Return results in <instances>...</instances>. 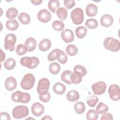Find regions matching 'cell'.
I'll return each mask as SVG.
<instances>
[{
    "mask_svg": "<svg viewBox=\"0 0 120 120\" xmlns=\"http://www.w3.org/2000/svg\"><path fill=\"white\" fill-rule=\"evenodd\" d=\"M62 40L66 43H70L74 39V34L73 31L68 29L63 30L61 33Z\"/></svg>",
    "mask_w": 120,
    "mask_h": 120,
    "instance_id": "cell-13",
    "label": "cell"
},
{
    "mask_svg": "<svg viewBox=\"0 0 120 120\" xmlns=\"http://www.w3.org/2000/svg\"><path fill=\"white\" fill-rule=\"evenodd\" d=\"M67 98L70 102H75L77 101L80 97L79 93L75 90H71L67 94Z\"/></svg>",
    "mask_w": 120,
    "mask_h": 120,
    "instance_id": "cell-21",
    "label": "cell"
},
{
    "mask_svg": "<svg viewBox=\"0 0 120 120\" xmlns=\"http://www.w3.org/2000/svg\"><path fill=\"white\" fill-rule=\"evenodd\" d=\"M51 47V42L47 38L43 39L41 40L38 45L39 49L43 52L47 51Z\"/></svg>",
    "mask_w": 120,
    "mask_h": 120,
    "instance_id": "cell-19",
    "label": "cell"
},
{
    "mask_svg": "<svg viewBox=\"0 0 120 120\" xmlns=\"http://www.w3.org/2000/svg\"><path fill=\"white\" fill-rule=\"evenodd\" d=\"M0 120H10V117L8 113L6 112H0Z\"/></svg>",
    "mask_w": 120,
    "mask_h": 120,
    "instance_id": "cell-44",
    "label": "cell"
},
{
    "mask_svg": "<svg viewBox=\"0 0 120 120\" xmlns=\"http://www.w3.org/2000/svg\"><path fill=\"white\" fill-rule=\"evenodd\" d=\"M101 120H112L113 119V117L112 114L110 113H104L101 117Z\"/></svg>",
    "mask_w": 120,
    "mask_h": 120,
    "instance_id": "cell-45",
    "label": "cell"
},
{
    "mask_svg": "<svg viewBox=\"0 0 120 120\" xmlns=\"http://www.w3.org/2000/svg\"><path fill=\"white\" fill-rule=\"evenodd\" d=\"M56 14L58 17L61 20H65L68 16V11L63 7H60L56 10Z\"/></svg>",
    "mask_w": 120,
    "mask_h": 120,
    "instance_id": "cell-28",
    "label": "cell"
},
{
    "mask_svg": "<svg viewBox=\"0 0 120 120\" xmlns=\"http://www.w3.org/2000/svg\"><path fill=\"white\" fill-rule=\"evenodd\" d=\"M38 18L41 22L46 23L50 21L52 15L50 12L46 9L40 10L38 14Z\"/></svg>",
    "mask_w": 120,
    "mask_h": 120,
    "instance_id": "cell-11",
    "label": "cell"
},
{
    "mask_svg": "<svg viewBox=\"0 0 120 120\" xmlns=\"http://www.w3.org/2000/svg\"><path fill=\"white\" fill-rule=\"evenodd\" d=\"M64 4L67 9H70L75 6V2L74 0H64Z\"/></svg>",
    "mask_w": 120,
    "mask_h": 120,
    "instance_id": "cell-42",
    "label": "cell"
},
{
    "mask_svg": "<svg viewBox=\"0 0 120 120\" xmlns=\"http://www.w3.org/2000/svg\"><path fill=\"white\" fill-rule=\"evenodd\" d=\"M67 60H68V57L67 54L65 53V52L64 51H61V54L59 57V58H58V60L60 63L64 64L67 62Z\"/></svg>",
    "mask_w": 120,
    "mask_h": 120,
    "instance_id": "cell-41",
    "label": "cell"
},
{
    "mask_svg": "<svg viewBox=\"0 0 120 120\" xmlns=\"http://www.w3.org/2000/svg\"><path fill=\"white\" fill-rule=\"evenodd\" d=\"M96 112L98 114H104L108 111V106L103 102H99L96 107Z\"/></svg>",
    "mask_w": 120,
    "mask_h": 120,
    "instance_id": "cell-32",
    "label": "cell"
},
{
    "mask_svg": "<svg viewBox=\"0 0 120 120\" xmlns=\"http://www.w3.org/2000/svg\"><path fill=\"white\" fill-rule=\"evenodd\" d=\"M61 52V50L59 49H55L52 51L48 55V60L50 61H52L56 60H58L60 56Z\"/></svg>",
    "mask_w": 120,
    "mask_h": 120,
    "instance_id": "cell-22",
    "label": "cell"
},
{
    "mask_svg": "<svg viewBox=\"0 0 120 120\" xmlns=\"http://www.w3.org/2000/svg\"><path fill=\"white\" fill-rule=\"evenodd\" d=\"M59 6L60 2L58 0H50L48 3V8L52 13H55Z\"/></svg>",
    "mask_w": 120,
    "mask_h": 120,
    "instance_id": "cell-31",
    "label": "cell"
},
{
    "mask_svg": "<svg viewBox=\"0 0 120 120\" xmlns=\"http://www.w3.org/2000/svg\"><path fill=\"white\" fill-rule=\"evenodd\" d=\"M67 53L69 56H75L78 52V49L74 45H68L66 48Z\"/></svg>",
    "mask_w": 120,
    "mask_h": 120,
    "instance_id": "cell-33",
    "label": "cell"
},
{
    "mask_svg": "<svg viewBox=\"0 0 120 120\" xmlns=\"http://www.w3.org/2000/svg\"><path fill=\"white\" fill-rule=\"evenodd\" d=\"M103 45L106 49L113 52H117L120 49V41L112 37L105 38L104 40Z\"/></svg>",
    "mask_w": 120,
    "mask_h": 120,
    "instance_id": "cell-1",
    "label": "cell"
},
{
    "mask_svg": "<svg viewBox=\"0 0 120 120\" xmlns=\"http://www.w3.org/2000/svg\"><path fill=\"white\" fill-rule=\"evenodd\" d=\"M1 62H2L5 59L6 57V55L4 52H3L2 51V50L1 49Z\"/></svg>",
    "mask_w": 120,
    "mask_h": 120,
    "instance_id": "cell-47",
    "label": "cell"
},
{
    "mask_svg": "<svg viewBox=\"0 0 120 120\" xmlns=\"http://www.w3.org/2000/svg\"><path fill=\"white\" fill-rule=\"evenodd\" d=\"M101 25L104 27H108L112 25L113 22L112 16L109 14L104 15L100 18Z\"/></svg>",
    "mask_w": 120,
    "mask_h": 120,
    "instance_id": "cell-15",
    "label": "cell"
},
{
    "mask_svg": "<svg viewBox=\"0 0 120 120\" xmlns=\"http://www.w3.org/2000/svg\"><path fill=\"white\" fill-rule=\"evenodd\" d=\"M11 99L15 102L27 103L30 100V96L28 93L17 90L12 94Z\"/></svg>",
    "mask_w": 120,
    "mask_h": 120,
    "instance_id": "cell-3",
    "label": "cell"
},
{
    "mask_svg": "<svg viewBox=\"0 0 120 120\" xmlns=\"http://www.w3.org/2000/svg\"><path fill=\"white\" fill-rule=\"evenodd\" d=\"M85 24L86 26L90 29H94L97 28L98 26V21L93 18L88 19L87 20Z\"/></svg>",
    "mask_w": 120,
    "mask_h": 120,
    "instance_id": "cell-35",
    "label": "cell"
},
{
    "mask_svg": "<svg viewBox=\"0 0 120 120\" xmlns=\"http://www.w3.org/2000/svg\"><path fill=\"white\" fill-rule=\"evenodd\" d=\"M82 77V75L80 73L77 71H74L70 75V81L72 83L77 84L81 82Z\"/></svg>",
    "mask_w": 120,
    "mask_h": 120,
    "instance_id": "cell-20",
    "label": "cell"
},
{
    "mask_svg": "<svg viewBox=\"0 0 120 120\" xmlns=\"http://www.w3.org/2000/svg\"><path fill=\"white\" fill-rule=\"evenodd\" d=\"M74 71H77L80 73L82 76H85L87 73L86 68L84 66L80 65L75 66L74 68Z\"/></svg>",
    "mask_w": 120,
    "mask_h": 120,
    "instance_id": "cell-40",
    "label": "cell"
},
{
    "mask_svg": "<svg viewBox=\"0 0 120 120\" xmlns=\"http://www.w3.org/2000/svg\"><path fill=\"white\" fill-rule=\"evenodd\" d=\"M87 33V29L84 26L78 27L75 30L76 36L78 38H83L86 35Z\"/></svg>",
    "mask_w": 120,
    "mask_h": 120,
    "instance_id": "cell-25",
    "label": "cell"
},
{
    "mask_svg": "<svg viewBox=\"0 0 120 120\" xmlns=\"http://www.w3.org/2000/svg\"><path fill=\"white\" fill-rule=\"evenodd\" d=\"M98 101V98L95 95H92L87 98V103L88 105L90 107H94Z\"/></svg>",
    "mask_w": 120,
    "mask_h": 120,
    "instance_id": "cell-39",
    "label": "cell"
},
{
    "mask_svg": "<svg viewBox=\"0 0 120 120\" xmlns=\"http://www.w3.org/2000/svg\"><path fill=\"white\" fill-rule=\"evenodd\" d=\"M29 112L28 108L25 105H18L12 110V115L14 118L20 119L28 115Z\"/></svg>",
    "mask_w": 120,
    "mask_h": 120,
    "instance_id": "cell-5",
    "label": "cell"
},
{
    "mask_svg": "<svg viewBox=\"0 0 120 120\" xmlns=\"http://www.w3.org/2000/svg\"><path fill=\"white\" fill-rule=\"evenodd\" d=\"M108 92L112 100L118 101L120 99V89L118 85H111L109 87Z\"/></svg>",
    "mask_w": 120,
    "mask_h": 120,
    "instance_id": "cell-9",
    "label": "cell"
},
{
    "mask_svg": "<svg viewBox=\"0 0 120 120\" xmlns=\"http://www.w3.org/2000/svg\"><path fill=\"white\" fill-rule=\"evenodd\" d=\"M71 18L73 23L75 25L82 24L84 20V14L82 9L79 8L74 9L71 12Z\"/></svg>",
    "mask_w": 120,
    "mask_h": 120,
    "instance_id": "cell-6",
    "label": "cell"
},
{
    "mask_svg": "<svg viewBox=\"0 0 120 120\" xmlns=\"http://www.w3.org/2000/svg\"><path fill=\"white\" fill-rule=\"evenodd\" d=\"M16 41V36L12 33L7 35L4 39V47L6 50L12 52L15 49V45Z\"/></svg>",
    "mask_w": 120,
    "mask_h": 120,
    "instance_id": "cell-7",
    "label": "cell"
},
{
    "mask_svg": "<svg viewBox=\"0 0 120 120\" xmlns=\"http://www.w3.org/2000/svg\"><path fill=\"white\" fill-rule=\"evenodd\" d=\"M35 82V78L34 75L30 73H28L24 75L20 82L21 87L25 90L31 89Z\"/></svg>",
    "mask_w": 120,
    "mask_h": 120,
    "instance_id": "cell-2",
    "label": "cell"
},
{
    "mask_svg": "<svg viewBox=\"0 0 120 120\" xmlns=\"http://www.w3.org/2000/svg\"><path fill=\"white\" fill-rule=\"evenodd\" d=\"M74 110L77 114L83 113L85 110V105L82 102H78L74 105Z\"/></svg>",
    "mask_w": 120,
    "mask_h": 120,
    "instance_id": "cell-26",
    "label": "cell"
},
{
    "mask_svg": "<svg viewBox=\"0 0 120 120\" xmlns=\"http://www.w3.org/2000/svg\"><path fill=\"white\" fill-rule=\"evenodd\" d=\"M52 27L55 30L61 31L63 30L65 27V25L62 21L56 20L52 22Z\"/></svg>",
    "mask_w": 120,
    "mask_h": 120,
    "instance_id": "cell-36",
    "label": "cell"
},
{
    "mask_svg": "<svg viewBox=\"0 0 120 120\" xmlns=\"http://www.w3.org/2000/svg\"><path fill=\"white\" fill-rule=\"evenodd\" d=\"M42 120H52V118L50 116H45L43 118H42Z\"/></svg>",
    "mask_w": 120,
    "mask_h": 120,
    "instance_id": "cell-48",
    "label": "cell"
},
{
    "mask_svg": "<svg viewBox=\"0 0 120 120\" xmlns=\"http://www.w3.org/2000/svg\"><path fill=\"white\" fill-rule=\"evenodd\" d=\"M72 72L70 70H65L62 72L61 75V79L63 82L68 84L72 83L70 81V75Z\"/></svg>",
    "mask_w": 120,
    "mask_h": 120,
    "instance_id": "cell-30",
    "label": "cell"
},
{
    "mask_svg": "<svg viewBox=\"0 0 120 120\" xmlns=\"http://www.w3.org/2000/svg\"><path fill=\"white\" fill-rule=\"evenodd\" d=\"M31 109L32 114L36 117H38L41 115L45 111L44 106L38 102L34 103L32 105Z\"/></svg>",
    "mask_w": 120,
    "mask_h": 120,
    "instance_id": "cell-12",
    "label": "cell"
},
{
    "mask_svg": "<svg viewBox=\"0 0 120 120\" xmlns=\"http://www.w3.org/2000/svg\"><path fill=\"white\" fill-rule=\"evenodd\" d=\"M66 90V86L60 82H56L53 86V90L54 92L57 95L63 94Z\"/></svg>",
    "mask_w": 120,
    "mask_h": 120,
    "instance_id": "cell-18",
    "label": "cell"
},
{
    "mask_svg": "<svg viewBox=\"0 0 120 120\" xmlns=\"http://www.w3.org/2000/svg\"><path fill=\"white\" fill-rule=\"evenodd\" d=\"M50 81L46 78H43L39 80L37 90L38 93L41 95H44L48 92L50 86Z\"/></svg>",
    "mask_w": 120,
    "mask_h": 120,
    "instance_id": "cell-8",
    "label": "cell"
},
{
    "mask_svg": "<svg viewBox=\"0 0 120 120\" xmlns=\"http://www.w3.org/2000/svg\"><path fill=\"white\" fill-rule=\"evenodd\" d=\"M4 86L6 90L8 91H12L17 86V81L14 77L9 76L6 79Z\"/></svg>",
    "mask_w": 120,
    "mask_h": 120,
    "instance_id": "cell-14",
    "label": "cell"
},
{
    "mask_svg": "<svg viewBox=\"0 0 120 120\" xmlns=\"http://www.w3.org/2000/svg\"><path fill=\"white\" fill-rule=\"evenodd\" d=\"M91 89L94 94L100 95L105 93L106 89V84L103 81H99L93 84Z\"/></svg>",
    "mask_w": 120,
    "mask_h": 120,
    "instance_id": "cell-10",
    "label": "cell"
},
{
    "mask_svg": "<svg viewBox=\"0 0 120 120\" xmlns=\"http://www.w3.org/2000/svg\"><path fill=\"white\" fill-rule=\"evenodd\" d=\"M50 72L52 75H56L60 72V67L57 62H53L51 63L49 67Z\"/></svg>",
    "mask_w": 120,
    "mask_h": 120,
    "instance_id": "cell-34",
    "label": "cell"
},
{
    "mask_svg": "<svg viewBox=\"0 0 120 120\" xmlns=\"http://www.w3.org/2000/svg\"><path fill=\"white\" fill-rule=\"evenodd\" d=\"M39 99L44 103L48 102L51 99V95L49 92H47L46 94L44 95H39Z\"/></svg>",
    "mask_w": 120,
    "mask_h": 120,
    "instance_id": "cell-43",
    "label": "cell"
},
{
    "mask_svg": "<svg viewBox=\"0 0 120 120\" xmlns=\"http://www.w3.org/2000/svg\"><path fill=\"white\" fill-rule=\"evenodd\" d=\"M20 63L28 68L33 69L38 65L39 60L36 57H24L21 59Z\"/></svg>",
    "mask_w": 120,
    "mask_h": 120,
    "instance_id": "cell-4",
    "label": "cell"
},
{
    "mask_svg": "<svg viewBox=\"0 0 120 120\" xmlns=\"http://www.w3.org/2000/svg\"><path fill=\"white\" fill-rule=\"evenodd\" d=\"M86 15L88 16H95L98 12V9L97 6L92 3L88 4L85 9Z\"/></svg>",
    "mask_w": 120,
    "mask_h": 120,
    "instance_id": "cell-16",
    "label": "cell"
},
{
    "mask_svg": "<svg viewBox=\"0 0 120 120\" xmlns=\"http://www.w3.org/2000/svg\"><path fill=\"white\" fill-rule=\"evenodd\" d=\"M16 53L20 56V55H22L26 53V52L28 51L27 48L26 46H25V45L23 44H19L17 45L16 48L15 50Z\"/></svg>",
    "mask_w": 120,
    "mask_h": 120,
    "instance_id": "cell-38",
    "label": "cell"
},
{
    "mask_svg": "<svg viewBox=\"0 0 120 120\" xmlns=\"http://www.w3.org/2000/svg\"><path fill=\"white\" fill-rule=\"evenodd\" d=\"M43 2L42 0H31V2L35 5H39Z\"/></svg>",
    "mask_w": 120,
    "mask_h": 120,
    "instance_id": "cell-46",
    "label": "cell"
},
{
    "mask_svg": "<svg viewBox=\"0 0 120 120\" xmlns=\"http://www.w3.org/2000/svg\"><path fill=\"white\" fill-rule=\"evenodd\" d=\"M16 65V62L15 60L11 58L7 59L4 63V68L8 70L13 69Z\"/></svg>",
    "mask_w": 120,
    "mask_h": 120,
    "instance_id": "cell-29",
    "label": "cell"
},
{
    "mask_svg": "<svg viewBox=\"0 0 120 120\" xmlns=\"http://www.w3.org/2000/svg\"><path fill=\"white\" fill-rule=\"evenodd\" d=\"M86 116L88 120H96L98 118V113L93 109L89 110L86 113Z\"/></svg>",
    "mask_w": 120,
    "mask_h": 120,
    "instance_id": "cell-37",
    "label": "cell"
},
{
    "mask_svg": "<svg viewBox=\"0 0 120 120\" xmlns=\"http://www.w3.org/2000/svg\"><path fill=\"white\" fill-rule=\"evenodd\" d=\"M25 45L27 48L28 51L31 52L35 49L37 46V41L34 38L30 37L26 40Z\"/></svg>",
    "mask_w": 120,
    "mask_h": 120,
    "instance_id": "cell-17",
    "label": "cell"
},
{
    "mask_svg": "<svg viewBox=\"0 0 120 120\" xmlns=\"http://www.w3.org/2000/svg\"><path fill=\"white\" fill-rule=\"evenodd\" d=\"M18 13V10L15 8H10L6 11V17L10 20H12V19H14L17 16Z\"/></svg>",
    "mask_w": 120,
    "mask_h": 120,
    "instance_id": "cell-27",
    "label": "cell"
},
{
    "mask_svg": "<svg viewBox=\"0 0 120 120\" xmlns=\"http://www.w3.org/2000/svg\"><path fill=\"white\" fill-rule=\"evenodd\" d=\"M6 26L8 30L14 31L18 29L19 23L16 20H9L6 22Z\"/></svg>",
    "mask_w": 120,
    "mask_h": 120,
    "instance_id": "cell-23",
    "label": "cell"
},
{
    "mask_svg": "<svg viewBox=\"0 0 120 120\" xmlns=\"http://www.w3.org/2000/svg\"><path fill=\"white\" fill-rule=\"evenodd\" d=\"M20 22L23 24H28L30 22V17L29 14L25 12L21 13L18 17Z\"/></svg>",
    "mask_w": 120,
    "mask_h": 120,
    "instance_id": "cell-24",
    "label": "cell"
}]
</instances>
